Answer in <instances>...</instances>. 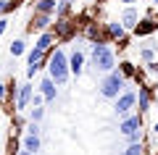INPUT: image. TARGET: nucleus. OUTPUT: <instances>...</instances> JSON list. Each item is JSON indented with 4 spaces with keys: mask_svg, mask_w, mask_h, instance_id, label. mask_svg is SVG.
I'll return each instance as SVG.
<instances>
[{
    "mask_svg": "<svg viewBox=\"0 0 158 155\" xmlns=\"http://www.w3.org/2000/svg\"><path fill=\"white\" fill-rule=\"evenodd\" d=\"M48 76H50L58 87H63V84L71 79V68H69V55H66V50L56 47V50L50 53V58H48Z\"/></svg>",
    "mask_w": 158,
    "mask_h": 155,
    "instance_id": "nucleus-1",
    "label": "nucleus"
},
{
    "mask_svg": "<svg viewBox=\"0 0 158 155\" xmlns=\"http://www.w3.org/2000/svg\"><path fill=\"white\" fill-rule=\"evenodd\" d=\"M90 63H92V68H95V71L103 74V76H106V74H111V71H116V50H113L108 42L92 45Z\"/></svg>",
    "mask_w": 158,
    "mask_h": 155,
    "instance_id": "nucleus-2",
    "label": "nucleus"
},
{
    "mask_svg": "<svg viewBox=\"0 0 158 155\" xmlns=\"http://www.w3.org/2000/svg\"><path fill=\"white\" fill-rule=\"evenodd\" d=\"M100 97H106V100H116L118 95L127 89V79H124V74L118 71H111V74H106V76L100 79Z\"/></svg>",
    "mask_w": 158,
    "mask_h": 155,
    "instance_id": "nucleus-3",
    "label": "nucleus"
},
{
    "mask_svg": "<svg viewBox=\"0 0 158 155\" xmlns=\"http://www.w3.org/2000/svg\"><path fill=\"white\" fill-rule=\"evenodd\" d=\"M79 27H82V24H77V16H66V18H56V27H53V32H56L58 42H69V39L77 37Z\"/></svg>",
    "mask_w": 158,
    "mask_h": 155,
    "instance_id": "nucleus-4",
    "label": "nucleus"
},
{
    "mask_svg": "<svg viewBox=\"0 0 158 155\" xmlns=\"http://www.w3.org/2000/svg\"><path fill=\"white\" fill-rule=\"evenodd\" d=\"M135 108H137V89H124V92L113 100V111H116L118 118H127Z\"/></svg>",
    "mask_w": 158,
    "mask_h": 155,
    "instance_id": "nucleus-5",
    "label": "nucleus"
},
{
    "mask_svg": "<svg viewBox=\"0 0 158 155\" xmlns=\"http://www.w3.org/2000/svg\"><path fill=\"white\" fill-rule=\"evenodd\" d=\"M82 34L90 39L92 45H100V42H108V34H106V24L100 21H87L82 24Z\"/></svg>",
    "mask_w": 158,
    "mask_h": 155,
    "instance_id": "nucleus-6",
    "label": "nucleus"
},
{
    "mask_svg": "<svg viewBox=\"0 0 158 155\" xmlns=\"http://www.w3.org/2000/svg\"><path fill=\"white\" fill-rule=\"evenodd\" d=\"M34 84L32 82H24L21 87H19V95H16V113H21V111H29L32 108V97H34Z\"/></svg>",
    "mask_w": 158,
    "mask_h": 155,
    "instance_id": "nucleus-7",
    "label": "nucleus"
},
{
    "mask_svg": "<svg viewBox=\"0 0 158 155\" xmlns=\"http://www.w3.org/2000/svg\"><path fill=\"white\" fill-rule=\"evenodd\" d=\"M140 129H142V113H129L127 118L118 121V134H124V137L140 132Z\"/></svg>",
    "mask_w": 158,
    "mask_h": 155,
    "instance_id": "nucleus-8",
    "label": "nucleus"
},
{
    "mask_svg": "<svg viewBox=\"0 0 158 155\" xmlns=\"http://www.w3.org/2000/svg\"><path fill=\"white\" fill-rule=\"evenodd\" d=\"M50 24H53V16H48V13H32L27 32H37V34H42V32H48V29H50Z\"/></svg>",
    "mask_w": 158,
    "mask_h": 155,
    "instance_id": "nucleus-9",
    "label": "nucleus"
},
{
    "mask_svg": "<svg viewBox=\"0 0 158 155\" xmlns=\"http://www.w3.org/2000/svg\"><path fill=\"white\" fill-rule=\"evenodd\" d=\"M153 87L150 84H140V89H137V108H140V113H148L153 108Z\"/></svg>",
    "mask_w": 158,
    "mask_h": 155,
    "instance_id": "nucleus-10",
    "label": "nucleus"
},
{
    "mask_svg": "<svg viewBox=\"0 0 158 155\" xmlns=\"http://www.w3.org/2000/svg\"><path fill=\"white\" fill-rule=\"evenodd\" d=\"M158 32V18L156 16H145V18H140V24L135 27V37H150V34H156Z\"/></svg>",
    "mask_w": 158,
    "mask_h": 155,
    "instance_id": "nucleus-11",
    "label": "nucleus"
},
{
    "mask_svg": "<svg viewBox=\"0 0 158 155\" xmlns=\"http://www.w3.org/2000/svg\"><path fill=\"white\" fill-rule=\"evenodd\" d=\"M56 42H58L56 32H53V29H48V32H42L37 39H34V45H32V47L42 50V53H53V50H56Z\"/></svg>",
    "mask_w": 158,
    "mask_h": 155,
    "instance_id": "nucleus-12",
    "label": "nucleus"
},
{
    "mask_svg": "<svg viewBox=\"0 0 158 155\" xmlns=\"http://www.w3.org/2000/svg\"><path fill=\"white\" fill-rule=\"evenodd\" d=\"M69 68H71V76H82V71H85V50L74 47L71 53H69Z\"/></svg>",
    "mask_w": 158,
    "mask_h": 155,
    "instance_id": "nucleus-13",
    "label": "nucleus"
},
{
    "mask_svg": "<svg viewBox=\"0 0 158 155\" xmlns=\"http://www.w3.org/2000/svg\"><path fill=\"white\" fill-rule=\"evenodd\" d=\"M106 34H108V45H113V42H121L124 37H129L121 21H106Z\"/></svg>",
    "mask_w": 158,
    "mask_h": 155,
    "instance_id": "nucleus-14",
    "label": "nucleus"
},
{
    "mask_svg": "<svg viewBox=\"0 0 158 155\" xmlns=\"http://www.w3.org/2000/svg\"><path fill=\"white\" fill-rule=\"evenodd\" d=\"M37 89H40L42 95H45V103H48V105H50V103H56V97H58V84L53 82L50 76H45V79H42V82L37 84Z\"/></svg>",
    "mask_w": 158,
    "mask_h": 155,
    "instance_id": "nucleus-15",
    "label": "nucleus"
},
{
    "mask_svg": "<svg viewBox=\"0 0 158 155\" xmlns=\"http://www.w3.org/2000/svg\"><path fill=\"white\" fill-rule=\"evenodd\" d=\"M140 13H137V8H124V11H121V16H118V21H121V24H124V29H127V32H135V27H137V24H140Z\"/></svg>",
    "mask_w": 158,
    "mask_h": 155,
    "instance_id": "nucleus-16",
    "label": "nucleus"
},
{
    "mask_svg": "<svg viewBox=\"0 0 158 155\" xmlns=\"http://www.w3.org/2000/svg\"><path fill=\"white\" fill-rule=\"evenodd\" d=\"M56 11H58V0H37V3H34V13L56 16Z\"/></svg>",
    "mask_w": 158,
    "mask_h": 155,
    "instance_id": "nucleus-17",
    "label": "nucleus"
},
{
    "mask_svg": "<svg viewBox=\"0 0 158 155\" xmlns=\"http://www.w3.org/2000/svg\"><path fill=\"white\" fill-rule=\"evenodd\" d=\"M8 53H11V58H19V55H27L29 53V45L24 42V37H16L11 45H8Z\"/></svg>",
    "mask_w": 158,
    "mask_h": 155,
    "instance_id": "nucleus-18",
    "label": "nucleus"
},
{
    "mask_svg": "<svg viewBox=\"0 0 158 155\" xmlns=\"http://www.w3.org/2000/svg\"><path fill=\"white\" fill-rule=\"evenodd\" d=\"M21 147L37 155V153H40V147H42V139H40V137H32V134H27V137L21 139Z\"/></svg>",
    "mask_w": 158,
    "mask_h": 155,
    "instance_id": "nucleus-19",
    "label": "nucleus"
},
{
    "mask_svg": "<svg viewBox=\"0 0 158 155\" xmlns=\"http://www.w3.org/2000/svg\"><path fill=\"white\" fill-rule=\"evenodd\" d=\"M118 71L124 74V79H135L137 74H140V71H137V66H135L132 61H121V63H118Z\"/></svg>",
    "mask_w": 158,
    "mask_h": 155,
    "instance_id": "nucleus-20",
    "label": "nucleus"
},
{
    "mask_svg": "<svg viewBox=\"0 0 158 155\" xmlns=\"http://www.w3.org/2000/svg\"><path fill=\"white\" fill-rule=\"evenodd\" d=\"M71 6H74V3H69V0H58L56 18H66V16H71Z\"/></svg>",
    "mask_w": 158,
    "mask_h": 155,
    "instance_id": "nucleus-21",
    "label": "nucleus"
},
{
    "mask_svg": "<svg viewBox=\"0 0 158 155\" xmlns=\"http://www.w3.org/2000/svg\"><path fill=\"white\" fill-rule=\"evenodd\" d=\"M140 61H145V63H153V61H156V47H153V45L140 47Z\"/></svg>",
    "mask_w": 158,
    "mask_h": 155,
    "instance_id": "nucleus-22",
    "label": "nucleus"
},
{
    "mask_svg": "<svg viewBox=\"0 0 158 155\" xmlns=\"http://www.w3.org/2000/svg\"><path fill=\"white\" fill-rule=\"evenodd\" d=\"M118 155H145V142L142 145H127V150H121Z\"/></svg>",
    "mask_w": 158,
    "mask_h": 155,
    "instance_id": "nucleus-23",
    "label": "nucleus"
},
{
    "mask_svg": "<svg viewBox=\"0 0 158 155\" xmlns=\"http://www.w3.org/2000/svg\"><path fill=\"white\" fill-rule=\"evenodd\" d=\"M45 118V108L40 105V108H29V121H34V124H40Z\"/></svg>",
    "mask_w": 158,
    "mask_h": 155,
    "instance_id": "nucleus-24",
    "label": "nucleus"
},
{
    "mask_svg": "<svg viewBox=\"0 0 158 155\" xmlns=\"http://www.w3.org/2000/svg\"><path fill=\"white\" fill-rule=\"evenodd\" d=\"M142 142H145V132H142V129L127 137V145H142Z\"/></svg>",
    "mask_w": 158,
    "mask_h": 155,
    "instance_id": "nucleus-25",
    "label": "nucleus"
},
{
    "mask_svg": "<svg viewBox=\"0 0 158 155\" xmlns=\"http://www.w3.org/2000/svg\"><path fill=\"white\" fill-rule=\"evenodd\" d=\"M11 134H19V132H21V129H27V121H24V118L21 116H16V118H13V124H11Z\"/></svg>",
    "mask_w": 158,
    "mask_h": 155,
    "instance_id": "nucleus-26",
    "label": "nucleus"
},
{
    "mask_svg": "<svg viewBox=\"0 0 158 155\" xmlns=\"http://www.w3.org/2000/svg\"><path fill=\"white\" fill-rule=\"evenodd\" d=\"M40 132H42V129H40V124H34V121H29V124H27V134H32V137H40Z\"/></svg>",
    "mask_w": 158,
    "mask_h": 155,
    "instance_id": "nucleus-27",
    "label": "nucleus"
},
{
    "mask_svg": "<svg viewBox=\"0 0 158 155\" xmlns=\"http://www.w3.org/2000/svg\"><path fill=\"white\" fill-rule=\"evenodd\" d=\"M42 103H45V95H42V92L37 89V92H34V97H32V108H40Z\"/></svg>",
    "mask_w": 158,
    "mask_h": 155,
    "instance_id": "nucleus-28",
    "label": "nucleus"
},
{
    "mask_svg": "<svg viewBox=\"0 0 158 155\" xmlns=\"http://www.w3.org/2000/svg\"><path fill=\"white\" fill-rule=\"evenodd\" d=\"M6 100H8V84H6V82H0V105H3Z\"/></svg>",
    "mask_w": 158,
    "mask_h": 155,
    "instance_id": "nucleus-29",
    "label": "nucleus"
},
{
    "mask_svg": "<svg viewBox=\"0 0 158 155\" xmlns=\"http://www.w3.org/2000/svg\"><path fill=\"white\" fill-rule=\"evenodd\" d=\"M6 32H8V16H3L0 18V37H3Z\"/></svg>",
    "mask_w": 158,
    "mask_h": 155,
    "instance_id": "nucleus-30",
    "label": "nucleus"
},
{
    "mask_svg": "<svg viewBox=\"0 0 158 155\" xmlns=\"http://www.w3.org/2000/svg\"><path fill=\"white\" fill-rule=\"evenodd\" d=\"M148 71H150V74H158V61H153V63H148Z\"/></svg>",
    "mask_w": 158,
    "mask_h": 155,
    "instance_id": "nucleus-31",
    "label": "nucleus"
},
{
    "mask_svg": "<svg viewBox=\"0 0 158 155\" xmlns=\"http://www.w3.org/2000/svg\"><path fill=\"white\" fill-rule=\"evenodd\" d=\"M16 155H34V153H29V150H24V147H19V150H16Z\"/></svg>",
    "mask_w": 158,
    "mask_h": 155,
    "instance_id": "nucleus-32",
    "label": "nucleus"
},
{
    "mask_svg": "<svg viewBox=\"0 0 158 155\" xmlns=\"http://www.w3.org/2000/svg\"><path fill=\"white\" fill-rule=\"evenodd\" d=\"M118 3H124V6H127V8H129V6H132V3H137V0H118Z\"/></svg>",
    "mask_w": 158,
    "mask_h": 155,
    "instance_id": "nucleus-33",
    "label": "nucleus"
},
{
    "mask_svg": "<svg viewBox=\"0 0 158 155\" xmlns=\"http://www.w3.org/2000/svg\"><path fill=\"white\" fill-rule=\"evenodd\" d=\"M153 134H156V137H158V121L153 124Z\"/></svg>",
    "mask_w": 158,
    "mask_h": 155,
    "instance_id": "nucleus-34",
    "label": "nucleus"
},
{
    "mask_svg": "<svg viewBox=\"0 0 158 155\" xmlns=\"http://www.w3.org/2000/svg\"><path fill=\"white\" fill-rule=\"evenodd\" d=\"M0 155H3V134H0Z\"/></svg>",
    "mask_w": 158,
    "mask_h": 155,
    "instance_id": "nucleus-35",
    "label": "nucleus"
},
{
    "mask_svg": "<svg viewBox=\"0 0 158 155\" xmlns=\"http://www.w3.org/2000/svg\"><path fill=\"white\" fill-rule=\"evenodd\" d=\"M150 3H153V6H158V0H150Z\"/></svg>",
    "mask_w": 158,
    "mask_h": 155,
    "instance_id": "nucleus-36",
    "label": "nucleus"
},
{
    "mask_svg": "<svg viewBox=\"0 0 158 155\" xmlns=\"http://www.w3.org/2000/svg\"><path fill=\"white\" fill-rule=\"evenodd\" d=\"M69 3H79V0H69Z\"/></svg>",
    "mask_w": 158,
    "mask_h": 155,
    "instance_id": "nucleus-37",
    "label": "nucleus"
}]
</instances>
